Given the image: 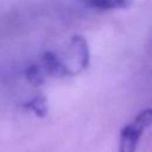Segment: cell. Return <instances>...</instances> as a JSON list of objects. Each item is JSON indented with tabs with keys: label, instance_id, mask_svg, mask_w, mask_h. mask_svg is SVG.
Segmentation results:
<instances>
[{
	"label": "cell",
	"instance_id": "obj_1",
	"mask_svg": "<svg viewBox=\"0 0 152 152\" xmlns=\"http://www.w3.org/2000/svg\"><path fill=\"white\" fill-rule=\"evenodd\" d=\"M152 125V108L141 110L132 122L127 124L120 131L119 152H135L142 132Z\"/></svg>",
	"mask_w": 152,
	"mask_h": 152
},
{
	"label": "cell",
	"instance_id": "obj_2",
	"mask_svg": "<svg viewBox=\"0 0 152 152\" xmlns=\"http://www.w3.org/2000/svg\"><path fill=\"white\" fill-rule=\"evenodd\" d=\"M68 55L71 56L72 58L74 75L88 68L90 62V53H89L88 43L84 39V37L74 36L70 38V42L68 45Z\"/></svg>",
	"mask_w": 152,
	"mask_h": 152
},
{
	"label": "cell",
	"instance_id": "obj_3",
	"mask_svg": "<svg viewBox=\"0 0 152 152\" xmlns=\"http://www.w3.org/2000/svg\"><path fill=\"white\" fill-rule=\"evenodd\" d=\"M42 62H43V69L50 76L58 77V78L72 76L68 66L61 58V56L56 55L52 51H45L42 56Z\"/></svg>",
	"mask_w": 152,
	"mask_h": 152
},
{
	"label": "cell",
	"instance_id": "obj_4",
	"mask_svg": "<svg viewBox=\"0 0 152 152\" xmlns=\"http://www.w3.org/2000/svg\"><path fill=\"white\" fill-rule=\"evenodd\" d=\"M86 6L95 10H119V8H127L132 5L133 0H83Z\"/></svg>",
	"mask_w": 152,
	"mask_h": 152
},
{
	"label": "cell",
	"instance_id": "obj_5",
	"mask_svg": "<svg viewBox=\"0 0 152 152\" xmlns=\"http://www.w3.org/2000/svg\"><path fill=\"white\" fill-rule=\"evenodd\" d=\"M24 108L27 110L34 113L38 118H45L48 112H49V106H48V100L44 95H37L28 101H26L23 104Z\"/></svg>",
	"mask_w": 152,
	"mask_h": 152
},
{
	"label": "cell",
	"instance_id": "obj_6",
	"mask_svg": "<svg viewBox=\"0 0 152 152\" xmlns=\"http://www.w3.org/2000/svg\"><path fill=\"white\" fill-rule=\"evenodd\" d=\"M25 77L27 80V82L34 87L42 86L45 82V76H44V71L43 69L38 65V64H30L25 71Z\"/></svg>",
	"mask_w": 152,
	"mask_h": 152
}]
</instances>
